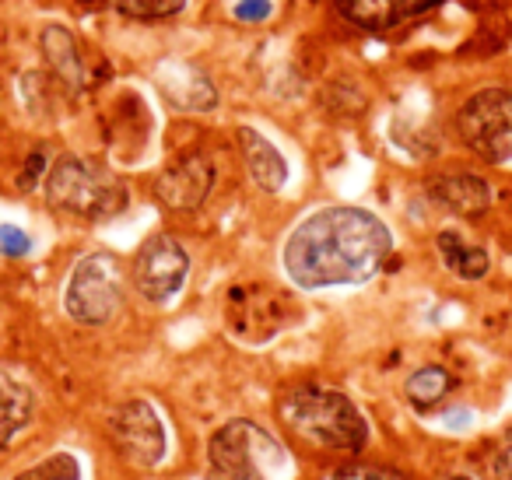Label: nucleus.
<instances>
[{"instance_id":"f257e3e1","label":"nucleus","mask_w":512,"mask_h":480,"mask_svg":"<svg viewBox=\"0 0 512 480\" xmlns=\"http://www.w3.org/2000/svg\"><path fill=\"white\" fill-rule=\"evenodd\" d=\"M393 235L362 207H323L295 225L285 242V270L299 288L362 284L383 270Z\"/></svg>"},{"instance_id":"f03ea898","label":"nucleus","mask_w":512,"mask_h":480,"mask_svg":"<svg viewBox=\"0 0 512 480\" xmlns=\"http://www.w3.org/2000/svg\"><path fill=\"white\" fill-rule=\"evenodd\" d=\"M281 417L288 428L327 449L358 452L369 442V421L365 414L341 393L327 386H299L281 400Z\"/></svg>"},{"instance_id":"7ed1b4c3","label":"nucleus","mask_w":512,"mask_h":480,"mask_svg":"<svg viewBox=\"0 0 512 480\" xmlns=\"http://www.w3.org/2000/svg\"><path fill=\"white\" fill-rule=\"evenodd\" d=\"M46 200L71 218L102 221L127 207V186L109 165L64 155L46 169Z\"/></svg>"},{"instance_id":"20e7f679","label":"nucleus","mask_w":512,"mask_h":480,"mask_svg":"<svg viewBox=\"0 0 512 480\" xmlns=\"http://www.w3.org/2000/svg\"><path fill=\"white\" fill-rule=\"evenodd\" d=\"M214 480H281L288 452L256 421H228L207 445Z\"/></svg>"},{"instance_id":"39448f33","label":"nucleus","mask_w":512,"mask_h":480,"mask_svg":"<svg viewBox=\"0 0 512 480\" xmlns=\"http://www.w3.org/2000/svg\"><path fill=\"white\" fill-rule=\"evenodd\" d=\"M123 305V263L113 253H88L67 277L64 309L74 323L102 326Z\"/></svg>"},{"instance_id":"423d86ee","label":"nucleus","mask_w":512,"mask_h":480,"mask_svg":"<svg viewBox=\"0 0 512 480\" xmlns=\"http://www.w3.org/2000/svg\"><path fill=\"white\" fill-rule=\"evenodd\" d=\"M456 134L477 158L491 165L512 162V92L481 88L456 113Z\"/></svg>"},{"instance_id":"0eeeda50","label":"nucleus","mask_w":512,"mask_h":480,"mask_svg":"<svg viewBox=\"0 0 512 480\" xmlns=\"http://www.w3.org/2000/svg\"><path fill=\"white\" fill-rule=\"evenodd\" d=\"M295 316H299V309H295L292 295L271 288V284H239V288L228 291V330L239 340H249V344H267L274 333L295 323Z\"/></svg>"},{"instance_id":"6e6552de","label":"nucleus","mask_w":512,"mask_h":480,"mask_svg":"<svg viewBox=\"0 0 512 480\" xmlns=\"http://www.w3.org/2000/svg\"><path fill=\"white\" fill-rule=\"evenodd\" d=\"M109 435H113L116 449L123 459L134 466H155L162 463L165 449H169V435L158 417V410L148 400H127L109 414Z\"/></svg>"},{"instance_id":"1a4fd4ad","label":"nucleus","mask_w":512,"mask_h":480,"mask_svg":"<svg viewBox=\"0 0 512 480\" xmlns=\"http://www.w3.org/2000/svg\"><path fill=\"white\" fill-rule=\"evenodd\" d=\"M190 274V256L172 235H151L134 260V284L148 302H169Z\"/></svg>"},{"instance_id":"9d476101","label":"nucleus","mask_w":512,"mask_h":480,"mask_svg":"<svg viewBox=\"0 0 512 480\" xmlns=\"http://www.w3.org/2000/svg\"><path fill=\"white\" fill-rule=\"evenodd\" d=\"M214 186V165L200 151H186L172 165H165L155 179V197L169 211H193L207 200Z\"/></svg>"},{"instance_id":"9b49d317","label":"nucleus","mask_w":512,"mask_h":480,"mask_svg":"<svg viewBox=\"0 0 512 480\" xmlns=\"http://www.w3.org/2000/svg\"><path fill=\"white\" fill-rule=\"evenodd\" d=\"M39 46H43V57L50 64V71L57 74V81L67 88V92H88L95 85V71L88 67V57L81 50V43L64 29V25H46L43 36H39Z\"/></svg>"},{"instance_id":"f8f14e48","label":"nucleus","mask_w":512,"mask_h":480,"mask_svg":"<svg viewBox=\"0 0 512 480\" xmlns=\"http://www.w3.org/2000/svg\"><path fill=\"white\" fill-rule=\"evenodd\" d=\"M428 197L460 218H477L491 207V186L474 172H442L428 179Z\"/></svg>"},{"instance_id":"ddd939ff","label":"nucleus","mask_w":512,"mask_h":480,"mask_svg":"<svg viewBox=\"0 0 512 480\" xmlns=\"http://www.w3.org/2000/svg\"><path fill=\"white\" fill-rule=\"evenodd\" d=\"M435 4L439 0H337L341 15L362 29H393L432 11Z\"/></svg>"},{"instance_id":"4468645a","label":"nucleus","mask_w":512,"mask_h":480,"mask_svg":"<svg viewBox=\"0 0 512 480\" xmlns=\"http://www.w3.org/2000/svg\"><path fill=\"white\" fill-rule=\"evenodd\" d=\"M239 148L246 158V169L253 176V183L267 193H278L288 183V162L271 141H267L260 130L253 127H239Z\"/></svg>"},{"instance_id":"2eb2a0df","label":"nucleus","mask_w":512,"mask_h":480,"mask_svg":"<svg viewBox=\"0 0 512 480\" xmlns=\"http://www.w3.org/2000/svg\"><path fill=\"white\" fill-rule=\"evenodd\" d=\"M435 249H439V256H442V263H446L449 274H456L460 281H481V277L491 270L488 249L467 242L460 232H453V228H446V232L435 235Z\"/></svg>"},{"instance_id":"dca6fc26","label":"nucleus","mask_w":512,"mask_h":480,"mask_svg":"<svg viewBox=\"0 0 512 480\" xmlns=\"http://www.w3.org/2000/svg\"><path fill=\"white\" fill-rule=\"evenodd\" d=\"M162 92H165V99L176 102L179 109H197V113H204V109H211L214 102H218V92H214L211 81L186 64L165 67Z\"/></svg>"},{"instance_id":"f3484780","label":"nucleus","mask_w":512,"mask_h":480,"mask_svg":"<svg viewBox=\"0 0 512 480\" xmlns=\"http://www.w3.org/2000/svg\"><path fill=\"white\" fill-rule=\"evenodd\" d=\"M32 417V389L15 372L0 368V449L29 424Z\"/></svg>"},{"instance_id":"a211bd4d","label":"nucleus","mask_w":512,"mask_h":480,"mask_svg":"<svg viewBox=\"0 0 512 480\" xmlns=\"http://www.w3.org/2000/svg\"><path fill=\"white\" fill-rule=\"evenodd\" d=\"M456 386V379L442 365H425L404 382V396L414 410H432L435 403H442L449 396V389Z\"/></svg>"},{"instance_id":"6ab92c4d","label":"nucleus","mask_w":512,"mask_h":480,"mask_svg":"<svg viewBox=\"0 0 512 480\" xmlns=\"http://www.w3.org/2000/svg\"><path fill=\"white\" fill-rule=\"evenodd\" d=\"M106 4L120 15L137 18V22H162V18H172L186 8V0H106Z\"/></svg>"},{"instance_id":"aec40b11","label":"nucleus","mask_w":512,"mask_h":480,"mask_svg":"<svg viewBox=\"0 0 512 480\" xmlns=\"http://www.w3.org/2000/svg\"><path fill=\"white\" fill-rule=\"evenodd\" d=\"M81 470L78 463H74V456H67V452H60V456H50L46 463L32 466L29 473H22L18 480H78Z\"/></svg>"},{"instance_id":"412c9836","label":"nucleus","mask_w":512,"mask_h":480,"mask_svg":"<svg viewBox=\"0 0 512 480\" xmlns=\"http://www.w3.org/2000/svg\"><path fill=\"white\" fill-rule=\"evenodd\" d=\"M484 470H488L491 480H512V428L495 442V449H491Z\"/></svg>"},{"instance_id":"4be33fe9","label":"nucleus","mask_w":512,"mask_h":480,"mask_svg":"<svg viewBox=\"0 0 512 480\" xmlns=\"http://www.w3.org/2000/svg\"><path fill=\"white\" fill-rule=\"evenodd\" d=\"M334 480H407L404 473L390 470V466H376V463H351L344 470H337Z\"/></svg>"},{"instance_id":"5701e85b","label":"nucleus","mask_w":512,"mask_h":480,"mask_svg":"<svg viewBox=\"0 0 512 480\" xmlns=\"http://www.w3.org/2000/svg\"><path fill=\"white\" fill-rule=\"evenodd\" d=\"M32 249L29 235L15 225H0V253L4 256H25Z\"/></svg>"},{"instance_id":"b1692460","label":"nucleus","mask_w":512,"mask_h":480,"mask_svg":"<svg viewBox=\"0 0 512 480\" xmlns=\"http://www.w3.org/2000/svg\"><path fill=\"white\" fill-rule=\"evenodd\" d=\"M232 15L239 18V22H264V18H271V0H239L232 8Z\"/></svg>"},{"instance_id":"393cba45","label":"nucleus","mask_w":512,"mask_h":480,"mask_svg":"<svg viewBox=\"0 0 512 480\" xmlns=\"http://www.w3.org/2000/svg\"><path fill=\"white\" fill-rule=\"evenodd\" d=\"M43 172H46V158H43V155H32V158H29V169L22 172L18 186H22V190H32V186H36V179L43 176Z\"/></svg>"},{"instance_id":"a878e982","label":"nucleus","mask_w":512,"mask_h":480,"mask_svg":"<svg viewBox=\"0 0 512 480\" xmlns=\"http://www.w3.org/2000/svg\"><path fill=\"white\" fill-rule=\"evenodd\" d=\"M453 480H474V477H453Z\"/></svg>"}]
</instances>
